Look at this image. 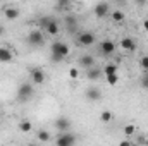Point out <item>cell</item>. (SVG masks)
I'll return each mask as SVG.
<instances>
[{
  "instance_id": "cell-18",
  "label": "cell",
  "mask_w": 148,
  "mask_h": 146,
  "mask_svg": "<svg viewBox=\"0 0 148 146\" xmlns=\"http://www.w3.org/2000/svg\"><path fill=\"white\" fill-rule=\"evenodd\" d=\"M76 24H77V19H76V16H67V17H66V26H67V29H69L71 33L76 29Z\"/></svg>"
},
{
  "instance_id": "cell-23",
  "label": "cell",
  "mask_w": 148,
  "mask_h": 146,
  "mask_svg": "<svg viewBox=\"0 0 148 146\" xmlns=\"http://www.w3.org/2000/svg\"><path fill=\"white\" fill-rule=\"evenodd\" d=\"M105 79H107V83L110 84V86H115L117 84V81H119V74H109V76H105Z\"/></svg>"
},
{
  "instance_id": "cell-25",
  "label": "cell",
  "mask_w": 148,
  "mask_h": 146,
  "mask_svg": "<svg viewBox=\"0 0 148 146\" xmlns=\"http://www.w3.org/2000/svg\"><path fill=\"white\" fill-rule=\"evenodd\" d=\"M134 132H136V127H134L133 124H127V126L124 127V134H126V136H133Z\"/></svg>"
},
{
  "instance_id": "cell-7",
  "label": "cell",
  "mask_w": 148,
  "mask_h": 146,
  "mask_svg": "<svg viewBox=\"0 0 148 146\" xmlns=\"http://www.w3.org/2000/svg\"><path fill=\"white\" fill-rule=\"evenodd\" d=\"M93 12H95V16H97V17H105V16L110 12V5H109L107 2H98V3L95 5Z\"/></svg>"
},
{
  "instance_id": "cell-26",
  "label": "cell",
  "mask_w": 148,
  "mask_h": 146,
  "mask_svg": "<svg viewBox=\"0 0 148 146\" xmlns=\"http://www.w3.org/2000/svg\"><path fill=\"white\" fill-rule=\"evenodd\" d=\"M69 77H71V79H77V77H79V71H77L76 67H71V69H69Z\"/></svg>"
},
{
  "instance_id": "cell-31",
  "label": "cell",
  "mask_w": 148,
  "mask_h": 146,
  "mask_svg": "<svg viewBox=\"0 0 148 146\" xmlns=\"http://www.w3.org/2000/svg\"><path fill=\"white\" fill-rule=\"evenodd\" d=\"M136 3L138 5H143V3H147V0H136Z\"/></svg>"
},
{
  "instance_id": "cell-14",
  "label": "cell",
  "mask_w": 148,
  "mask_h": 146,
  "mask_svg": "<svg viewBox=\"0 0 148 146\" xmlns=\"http://www.w3.org/2000/svg\"><path fill=\"white\" fill-rule=\"evenodd\" d=\"M55 127H57L60 132H66V131L71 129V122H69L67 117H59V119L55 120Z\"/></svg>"
},
{
  "instance_id": "cell-5",
  "label": "cell",
  "mask_w": 148,
  "mask_h": 146,
  "mask_svg": "<svg viewBox=\"0 0 148 146\" xmlns=\"http://www.w3.org/2000/svg\"><path fill=\"white\" fill-rule=\"evenodd\" d=\"M31 81H33V84H43L45 81H47V74L43 69H31Z\"/></svg>"
},
{
  "instance_id": "cell-4",
  "label": "cell",
  "mask_w": 148,
  "mask_h": 146,
  "mask_svg": "<svg viewBox=\"0 0 148 146\" xmlns=\"http://www.w3.org/2000/svg\"><path fill=\"white\" fill-rule=\"evenodd\" d=\"M76 143V136L71 134V132H60L59 138H57V146H71Z\"/></svg>"
},
{
  "instance_id": "cell-10",
  "label": "cell",
  "mask_w": 148,
  "mask_h": 146,
  "mask_svg": "<svg viewBox=\"0 0 148 146\" xmlns=\"http://www.w3.org/2000/svg\"><path fill=\"white\" fill-rule=\"evenodd\" d=\"M121 48L124 50V52H129V53H133L134 50H136V41L133 40V38L126 36L121 40Z\"/></svg>"
},
{
  "instance_id": "cell-3",
  "label": "cell",
  "mask_w": 148,
  "mask_h": 146,
  "mask_svg": "<svg viewBox=\"0 0 148 146\" xmlns=\"http://www.w3.org/2000/svg\"><path fill=\"white\" fill-rule=\"evenodd\" d=\"M28 43H29L31 46H41V45L45 43V33L40 31V29L29 31V35H28Z\"/></svg>"
},
{
  "instance_id": "cell-13",
  "label": "cell",
  "mask_w": 148,
  "mask_h": 146,
  "mask_svg": "<svg viewBox=\"0 0 148 146\" xmlns=\"http://www.w3.org/2000/svg\"><path fill=\"white\" fill-rule=\"evenodd\" d=\"M79 65H81L83 69L93 67V65H95V57H93V55H88V53L81 55V57H79Z\"/></svg>"
},
{
  "instance_id": "cell-11",
  "label": "cell",
  "mask_w": 148,
  "mask_h": 146,
  "mask_svg": "<svg viewBox=\"0 0 148 146\" xmlns=\"http://www.w3.org/2000/svg\"><path fill=\"white\" fill-rule=\"evenodd\" d=\"M100 52H102L103 55H112V53L115 52V43H114L112 40H103V41L100 43Z\"/></svg>"
},
{
  "instance_id": "cell-21",
  "label": "cell",
  "mask_w": 148,
  "mask_h": 146,
  "mask_svg": "<svg viewBox=\"0 0 148 146\" xmlns=\"http://www.w3.org/2000/svg\"><path fill=\"white\" fill-rule=\"evenodd\" d=\"M103 76H109V74H115L117 72V64H109V65H105L103 69Z\"/></svg>"
},
{
  "instance_id": "cell-2",
  "label": "cell",
  "mask_w": 148,
  "mask_h": 146,
  "mask_svg": "<svg viewBox=\"0 0 148 146\" xmlns=\"http://www.w3.org/2000/svg\"><path fill=\"white\" fill-rule=\"evenodd\" d=\"M33 95H35V89H33L31 83H23L17 88V98H19V102H28V100L33 98Z\"/></svg>"
},
{
  "instance_id": "cell-28",
  "label": "cell",
  "mask_w": 148,
  "mask_h": 146,
  "mask_svg": "<svg viewBox=\"0 0 148 146\" xmlns=\"http://www.w3.org/2000/svg\"><path fill=\"white\" fill-rule=\"evenodd\" d=\"M71 3V0H57V5H59V9H64V7H67Z\"/></svg>"
},
{
  "instance_id": "cell-19",
  "label": "cell",
  "mask_w": 148,
  "mask_h": 146,
  "mask_svg": "<svg viewBox=\"0 0 148 146\" xmlns=\"http://www.w3.org/2000/svg\"><path fill=\"white\" fill-rule=\"evenodd\" d=\"M112 119H114V113H112L110 110H103V112L100 113V120H102L103 124H109Z\"/></svg>"
},
{
  "instance_id": "cell-29",
  "label": "cell",
  "mask_w": 148,
  "mask_h": 146,
  "mask_svg": "<svg viewBox=\"0 0 148 146\" xmlns=\"http://www.w3.org/2000/svg\"><path fill=\"white\" fill-rule=\"evenodd\" d=\"M141 86H143L145 89H148V74H147V76H143V77H141Z\"/></svg>"
},
{
  "instance_id": "cell-12",
  "label": "cell",
  "mask_w": 148,
  "mask_h": 146,
  "mask_svg": "<svg viewBox=\"0 0 148 146\" xmlns=\"http://www.w3.org/2000/svg\"><path fill=\"white\" fill-rule=\"evenodd\" d=\"M59 31H60V26H59V23H57L55 19H52V21L47 24V28H45V33H47L48 36H57Z\"/></svg>"
},
{
  "instance_id": "cell-33",
  "label": "cell",
  "mask_w": 148,
  "mask_h": 146,
  "mask_svg": "<svg viewBox=\"0 0 148 146\" xmlns=\"http://www.w3.org/2000/svg\"><path fill=\"white\" fill-rule=\"evenodd\" d=\"M114 2H117V3H122V2H124V0H114Z\"/></svg>"
},
{
  "instance_id": "cell-24",
  "label": "cell",
  "mask_w": 148,
  "mask_h": 146,
  "mask_svg": "<svg viewBox=\"0 0 148 146\" xmlns=\"http://www.w3.org/2000/svg\"><path fill=\"white\" fill-rule=\"evenodd\" d=\"M140 67H141L145 72H148V55H143V57L140 59Z\"/></svg>"
},
{
  "instance_id": "cell-22",
  "label": "cell",
  "mask_w": 148,
  "mask_h": 146,
  "mask_svg": "<svg viewBox=\"0 0 148 146\" xmlns=\"http://www.w3.org/2000/svg\"><path fill=\"white\" fill-rule=\"evenodd\" d=\"M36 136H38V139H40L41 143H48V141H50V134H48L47 131H38Z\"/></svg>"
},
{
  "instance_id": "cell-20",
  "label": "cell",
  "mask_w": 148,
  "mask_h": 146,
  "mask_svg": "<svg viewBox=\"0 0 148 146\" xmlns=\"http://www.w3.org/2000/svg\"><path fill=\"white\" fill-rule=\"evenodd\" d=\"M124 17H126V16H124L122 10H117V9H115V10L112 12V21H114V23H119V24H121V23L124 21Z\"/></svg>"
},
{
  "instance_id": "cell-1",
  "label": "cell",
  "mask_w": 148,
  "mask_h": 146,
  "mask_svg": "<svg viewBox=\"0 0 148 146\" xmlns=\"http://www.w3.org/2000/svg\"><path fill=\"white\" fill-rule=\"evenodd\" d=\"M50 53H52V60L53 62H62L69 53H71V48L67 43L64 41H55L52 46H50Z\"/></svg>"
},
{
  "instance_id": "cell-15",
  "label": "cell",
  "mask_w": 148,
  "mask_h": 146,
  "mask_svg": "<svg viewBox=\"0 0 148 146\" xmlns=\"http://www.w3.org/2000/svg\"><path fill=\"white\" fill-rule=\"evenodd\" d=\"M102 74H103V71L102 69H98V67H88L86 69V77L90 79V81H97V79H100L102 77Z\"/></svg>"
},
{
  "instance_id": "cell-9",
  "label": "cell",
  "mask_w": 148,
  "mask_h": 146,
  "mask_svg": "<svg viewBox=\"0 0 148 146\" xmlns=\"http://www.w3.org/2000/svg\"><path fill=\"white\" fill-rule=\"evenodd\" d=\"M12 59H14L12 50L0 45V64H9V62H12Z\"/></svg>"
},
{
  "instance_id": "cell-17",
  "label": "cell",
  "mask_w": 148,
  "mask_h": 146,
  "mask_svg": "<svg viewBox=\"0 0 148 146\" xmlns=\"http://www.w3.org/2000/svg\"><path fill=\"white\" fill-rule=\"evenodd\" d=\"M19 131H21V132H31V131H33V124L24 119V120L19 122Z\"/></svg>"
},
{
  "instance_id": "cell-27",
  "label": "cell",
  "mask_w": 148,
  "mask_h": 146,
  "mask_svg": "<svg viewBox=\"0 0 148 146\" xmlns=\"http://www.w3.org/2000/svg\"><path fill=\"white\" fill-rule=\"evenodd\" d=\"M52 19H53V17H41V19H40V26L45 29V28H47V24H48Z\"/></svg>"
},
{
  "instance_id": "cell-32",
  "label": "cell",
  "mask_w": 148,
  "mask_h": 146,
  "mask_svg": "<svg viewBox=\"0 0 148 146\" xmlns=\"http://www.w3.org/2000/svg\"><path fill=\"white\" fill-rule=\"evenodd\" d=\"M3 33H5V28H3V26H0V35H3Z\"/></svg>"
},
{
  "instance_id": "cell-30",
  "label": "cell",
  "mask_w": 148,
  "mask_h": 146,
  "mask_svg": "<svg viewBox=\"0 0 148 146\" xmlns=\"http://www.w3.org/2000/svg\"><path fill=\"white\" fill-rule=\"evenodd\" d=\"M143 29H145V31H148V19H145V21H143Z\"/></svg>"
},
{
  "instance_id": "cell-8",
  "label": "cell",
  "mask_w": 148,
  "mask_h": 146,
  "mask_svg": "<svg viewBox=\"0 0 148 146\" xmlns=\"http://www.w3.org/2000/svg\"><path fill=\"white\" fill-rule=\"evenodd\" d=\"M19 16H21V10L17 7H5L3 9V17L7 21H16V19H19Z\"/></svg>"
},
{
  "instance_id": "cell-6",
  "label": "cell",
  "mask_w": 148,
  "mask_h": 146,
  "mask_svg": "<svg viewBox=\"0 0 148 146\" xmlns=\"http://www.w3.org/2000/svg\"><path fill=\"white\" fill-rule=\"evenodd\" d=\"M95 40H97V36H95L93 33H81V35L77 36V43H79L81 46H91V45L95 43Z\"/></svg>"
},
{
  "instance_id": "cell-16",
  "label": "cell",
  "mask_w": 148,
  "mask_h": 146,
  "mask_svg": "<svg viewBox=\"0 0 148 146\" xmlns=\"http://www.w3.org/2000/svg\"><path fill=\"white\" fill-rule=\"evenodd\" d=\"M86 98L91 100V102H98V100H102V91L98 88H88L86 89Z\"/></svg>"
}]
</instances>
